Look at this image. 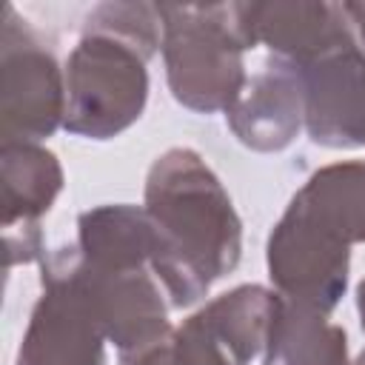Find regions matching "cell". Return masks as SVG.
<instances>
[{
  "instance_id": "obj_16",
  "label": "cell",
  "mask_w": 365,
  "mask_h": 365,
  "mask_svg": "<svg viewBox=\"0 0 365 365\" xmlns=\"http://www.w3.org/2000/svg\"><path fill=\"white\" fill-rule=\"evenodd\" d=\"M120 365H174L171 359V336L163 342H154L148 348L131 351V354H120Z\"/></svg>"
},
{
  "instance_id": "obj_14",
  "label": "cell",
  "mask_w": 365,
  "mask_h": 365,
  "mask_svg": "<svg viewBox=\"0 0 365 365\" xmlns=\"http://www.w3.org/2000/svg\"><path fill=\"white\" fill-rule=\"evenodd\" d=\"M265 365H351L345 328L314 305L279 297L265 342Z\"/></svg>"
},
{
  "instance_id": "obj_6",
  "label": "cell",
  "mask_w": 365,
  "mask_h": 365,
  "mask_svg": "<svg viewBox=\"0 0 365 365\" xmlns=\"http://www.w3.org/2000/svg\"><path fill=\"white\" fill-rule=\"evenodd\" d=\"M265 262L279 297L331 314L348 288L351 245L288 202L268 234Z\"/></svg>"
},
{
  "instance_id": "obj_3",
  "label": "cell",
  "mask_w": 365,
  "mask_h": 365,
  "mask_svg": "<svg viewBox=\"0 0 365 365\" xmlns=\"http://www.w3.org/2000/svg\"><path fill=\"white\" fill-rule=\"evenodd\" d=\"M163 63L171 97L200 114L228 111L248 74L254 48L245 3H160Z\"/></svg>"
},
{
  "instance_id": "obj_17",
  "label": "cell",
  "mask_w": 365,
  "mask_h": 365,
  "mask_svg": "<svg viewBox=\"0 0 365 365\" xmlns=\"http://www.w3.org/2000/svg\"><path fill=\"white\" fill-rule=\"evenodd\" d=\"M342 11H345L348 23L359 31V40L365 43V3H342Z\"/></svg>"
},
{
  "instance_id": "obj_7",
  "label": "cell",
  "mask_w": 365,
  "mask_h": 365,
  "mask_svg": "<svg viewBox=\"0 0 365 365\" xmlns=\"http://www.w3.org/2000/svg\"><path fill=\"white\" fill-rule=\"evenodd\" d=\"M279 294L265 285H237L171 334L174 365H248L265 351Z\"/></svg>"
},
{
  "instance_id": "obj_15",
  "label": "cell",
  "mask_w": 365,
  "mask_h": 365,
  "mask_svg": "<svg viewBox=\"0 0 365 365\" xmlns=\"http://www.w3.org/2000/svg\"><path fill=\"white\" fill-rule=\"evenodd\" d=\"M291 202L348 245L365 242V163L348 160L322 165L305 180Z\"/></svg>"
},
{
  "instance_id": "obj_13",
  "label": "cell",
  "mask_w": 365,
  "mask_h": 365,
  "mask_svg": "<svg viewBox=\"0 0 365 365\" xmlns=\"http://www.w3.org/2000/svg\"><path fill=\"white\" fill-rule=\"evenodd\" d=\"M154 245L157 237L145 208L120 202L97 205L77 217V248L94 268H151Z\"/></svg>"
},
{
  "instance_id": "obj_1",
  "label": "cell",
  "mask_w": 365,
  "mask_h": 365,
  "mask_svg": "<svg viewBox=\"0 0 365 365\" xmlns=\"http://www.w3.org/2000/svg\"><path fill=\"white\" fill-rule=\"evenodd\" d=\"M145 214L154 225L151 274L171 308L202 299L211 282L240 265L242 222L220 177L194 148H168L145 177Z\"/></svg>"
},
{
  "instance_id": "obj_12",
  "label": "cell",
  "mask_w": 365,
  "mask_h": 365,
  "mask_svg": "<svg viewBox=\"0 0 365 365\" xmlns=\"http://www.w3.org/2000/svg\"><path fill=\"white\" fill-rule=\"evenodd\" d=\"M245 23L254 46H268L271 57L305 66L322 54L354 43L351 23L336 3L271 0L245 3Z\"/></svg>"
},
{
  "instance_id": "obj_5",
  "label": "cell",
  "mask_w": 365,
  "mask_h": 365,
  "mask_svg": "<svg viewBox=\"0 0 365 365\" xmlns=\"http://www.w3.org/2000/svg\"><path fill=\"white\" fill-rule=\"evenodd\" d=\"M40 297L14 365H106V331L83 291L68 245L40 259Z\"/></svg>"
},
{
  "instance_id": "obj_2",
  "label": "cell",
  "mask_w": 365,
  "mask_h": 365,
  "mask_svg": "<svg viewBox=\"0 0 365 365\" xmlns=\"http://www.w3.org/2000/svg\"><path fill=\"white\" fill-rule=\"evenodd\" d=\"M163 43L154 3H100L66 60L63 128L86 140H111L134 125L148 100V60Z\"/></svg>"
},
{
  "instance_id": "obj_10",
  "label": "cell",
  "mask_w": 365,
  "mask_h": 365,
  "mask_svg": "<svg viewBox=\"0 0 365 365\" xmlns=\"http://www.w3.org/2000/svg\"><path fill=\"white\" fill-rule=\"evenodd\" d=\"M305 88V131L325 148H365V51L354 43L297 66Z\"/></svg>"
},
{
  "instance_id": "obj_9",
  "label": "cell",
  "mask_w": 365,
  "mask_h": 365,
  "mask_svg": "<svg viewBox=\"0 0 365 365\" xmlns=\"http://www.w3.org/2000/svg\"><path fill=\"white\" fill-rule=\"evenodd\" d=\"M0 185L6 268H14L17 262H40L46 257L40 220L63 191V165L57 154L40 143H3Z\"/></svg>"
},
{
  "instance_id": "obj_4",
  "label": "cell",
  "mask_w": 365,
  "mask_h": 365,
  "mask_svg": "<svg viewBox=\"0 0 365 365\" xmlns=\"http://www.w3.org/2000/svg\"><path fill=\"white\" fill-rule=\"evenodd\" d=\"M66 68L51 46L17 14L3 6L0 26V134L3 143H40L63 125Z\"/></svg>"
},
{
  "instance_id": "obj_11",
  "label": "cell",
  "mask_w": 365,
  "mask_h": 365,
  "mask_svg": "<svg viewBox=\"0 0 365 365\" xmlns=\"http://www.w3.org/2000/svg\"><path fill=\"white\" fill-rule=\"evenodd\" d=\"M228 128L251 151H282L305 125V88L297 66L271 57L225 111Z\"/></svg>"
},
{
  "instance_id": "obj_8",
  "label": "cell",
  "mask_w": 365,
  "mask_h": 365,
  "mask_svg": "<svg viewBox=\"0 0 365 365\" xmlns=\"http://www.w3.org/2000/svg\"><path fill=\"white\" fill-rule=\"evenodd\" d=\"M68 254L83 291L97 308L108 342H114L120 354L148 348L174 334L168 325L171 305L151 268H94L83 259L77 242L68 245Z\"/></svg>"
},
{
  "instance_id": "obj_19",
  "label": "cell",
  "mask_w": 365,
  "mask_h": 365,
  "mask_svg": "<svg viewBox=\"0 0 365 365\" xmlns=\"http://www.w3.org/2000/svg\"><path fill=\"white\" fill-rule=\"evenodd\" d=\"M351 365H365V348H362V351H359V356H356V359H354V362H351Z\"/></svg>"
},
{
  "instance_id": "obj_18",
  "label": "cell",
  "mask_w": 365,
  "mask_h": 365,
  "mask_svg": "<svg viewBox=\"0 0 365 365\" xmlns=\"http://www.w3.org/2000/svg\"><path fill=\"white\" fill-rule=\"evenodd\" d=\"M356 311H359V322H362V331H365V279L356 285Z\"/></svg>"
}]
</instances>
